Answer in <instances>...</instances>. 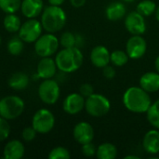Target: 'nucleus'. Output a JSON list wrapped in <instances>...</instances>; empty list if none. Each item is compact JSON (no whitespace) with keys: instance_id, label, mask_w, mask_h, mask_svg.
I'll use <instances>...</instances> for the list:
<instances>
[{"instance_id":"f257e3e1","label":"nucleus","mask_w":159,"mask_h":159,"mask_svg":"<svg viewBox=\"0 0 159 159\" xmlns=\"http://www.w3.org/2000/svg\"><path fill=\"white\" fill-rule=\"evenodd\" d=\"M122 102L125 108L134 114H146L152 104L150 93L145 91L140 86L128 88L122 97Z\"/></svg>"},{"instance_id":"f03ea898","label":"nucleus","mask_w":159,"mask_h":159,"mask_svg":"<svg viewBox=\"0 0 159 159\" xmlns=\"http://www.w3.org/2000/svg\"><path fill=\"white\" fill-rule=\"evenodd\" d=\"M83 61V53L77 47L63 48L58 52L55 58L58 69L64 74H71L77 71L82 66Z\"/></svg>"},{"instance_id":"7ed1b4c3","label":"nucleus","mask_w":159,"mask_h":159,"mask_svg":"<svg viewBox=\"0 0 159 159\" xmlns=\"http://www.w3.org/2000/svg\"><path fill=\"white\" fill-rule=\"evenodd\" d=\"M67 20L66 13L58 6L47 7L42 13L41 24L45 31L48 33H56L61 31Z\"/></svg>"},{"instance_id":"20e7f679","label":"nucleus","mask_w":159,"mask_h":159,"mask_svg":"<svg viewBox=\"0 0 159 159\" xmlns=\"http://www.w3.org/2000/svg\"><path fill=\"white\" fill-rule=\"evenodd\" d=\"M111 109V102L107 97L102 94L93 93L86 98L85 110L92 117H102L106 116Z\"/></svg>"},{"instance_id":"39448f33","label":"nucleus","mask_w":159,"mask_h":159,"mask_svg":"<svg viewBox=\"0 0 159 159\" xmlns=\"http://www.w3.org/2000/svg\"><path fill=\"white\" fill-rule=\"evenodd\" d=\"M24 110V102L18 96H7L0 100V116L7 120L19 117Z\"/></svg>"},{"instance_id":"423d86ee","label":"nucleus","mask_w":159,"mask_h":159,"mask_svg":"<svg viewBox=\"0 0 159 159\" xmlns=\"http://www.w3.org/2000/svg\"><path fill=\"white\" fill-rule=\"evenodd\" d=\"M60 41L56 35L52 33L41 34L40 37L35 41L34 44V50L36 54L41 57H51L55 54L59 48Z\"/></svg>"},{"instance_id":"0eeeda50","label":"nucleus","mask_w":159,"mask_h":159,"mask_svg":"<svg viewBox=\"0 0 159 159\" xmlns=\"http://www.w3.org/2000/svg\"><path fill=\"white\" fill-rule=\"evenodd\" d=\"M55 125L54 115L48 109L38 110L33 116L32 127L37 133L46 134L52 130Z\"/></svg>"},{"instance_id":"6e6552de","label":"nucleus","mask_w":159,"mask_h":159,"mask_svg":"<svg viewBox=\"0 0 159 159\" xmlns=\"http://www.w3.org/2000/svg\"><path fill=\"white\" fill-rule=\"evenodd\" d=\"M60 86L57 81L52 78L44 79V81L39 85L38 96L40 100L46 104H54L58 102L60 98Z\"/></svg>"},{"instance_id":"1a4fd4ad","label":"nucleus","mask_w":159,"mask_h":159,"mask_svg":"<svg viewBox=\"0 0 159 159\" xmlns=\"http://www.w3.org/2000/svg\"><path fill=\"white\" fill-rule=\"evenodd\" d=\"M42 24L41 21H38L35 19H29L24 23L21 24L19 30L20 38L26 43L35 42L42 34Z\"/></svg>"},{"instance_id":"9d476101","label":"nucleus","mask_w":159,"mask_h":159,"mask_svg":"<svg viewBox=\"0 0 159 159\" xmlns=\"http://www.w3.org/2000/svg\"><path fill=\"white\" fill-rule=\"evenodd\" d=\"M147 51V43L143 35L133 34L126 43V52L131 60L143 58Z\"/></svg>"},{"instance_id":"9b49d317","label":"nucleus","mask_w":159,"mask_h":159,"mask_svg":"<svg viewBox=\"0 0 159 159\" xmlns=\"http://www.w3.org/2000/svg\"><path fill=\"white\" fill-rule=\"evenodd\" d=\"M124 24L127 31L133 34L143 35L146 32V21L145 18L141 15L138 11H131L124 18Z\"/></svg>"},{"instance_id":"f8f14e48","label":"nucleus","mask_w":159,"mask_h":159,"mask_svg":"<svg viewBox=\"0 0 159 159\" xmlns=\"http://www.w3.org/2000/svg\"><path fill=\"white\" fill-rule=\"evenodd\" d=\"M94 129L89 122L81 121L77 123L73 130V136L79 144L91 143L94 139Z\"/></svg>"},{"instance_id":"ddd939ff","label":"nucleus","mask_w":159,"mask_h":159,"mask_svg":"<svg viewBox=\"0 0 159 159\" xmlns=\"http://www.w3.org/2000/svg\"><path fill=\"white\" fill-rule=\"evenodd\" d=\"M86 98H84L80 93H71L69 94L62 102V109L68 115H76L85 109Z\"/></svg>"},{"instance_id":"4468645a","label":"nucleus","mask_w":159,"mask_h":159,"mask_svg":"<svg viewBox=\"0 0 159 159\" xmlns=\"http://www.w3.org/2000/svg\"><path fill=\"white\" fill-rule=\"evenodd\" d=\"M110 54L106 47L98 45L94 47L90 52V61L95 67L102 69L110 63Z\"/></svg>"},{"instance_id":"2eb2a0df","label":"nucleus","mask_w":159,"mask_h":159,"mask_svg":"<svg viewBox=\"0 0 159 159\" xmlns=\"http://www.w3.org/2000/svg\"><path fill=\"white\" fill-rule=\"evenodd\" d=\"M57 69L55 60L50 57H44L37 64V75L42 79H49L56 75Z\"/></svg>"},{"instance_id":"dca6fc26","label":"nucleus","mask_w":159,"mask_h":159,"mask_svg":"<svg viewBox=\"0 0 159 159\" xmlns=\"http://www.w3.org/2000/svg\"><path fill=\"white\" fill-rule=\"evenodd\" d=\"M143 147L144 151L150 155H157L159 153V129H154L147 131L143 139Z\"/></svg>"},{"instance_id":"f3484780","label":"nucleus","mask_w":159,"mask_h":159,"mask_svg":"<svg viewBox=\"0 0 159 159\" xmlns=\"http://www.w3.org/2000/svg\"><path fill=\"white\" fill-rule=\"evenodd\" d=\"M139 85L148 93H155L159 90V74L156 72L144 73L139 80Z\"/></svg>"},{"instance_id":"a211bd4d","label":"nucleus","mask_w":159,"mask_h":159,"mask_svg":"<svg viewBox=\"0 0 159 159\" xmlns=\"http://www.w3.org/2000/svg\"><path fill=\"white\" fill-rule=\"evenodd\" d=\"M127 15V7L122 1L110 3L105 8V16L111 21H118Z\"/></svg>"},{"instance_id":"6ab92c4d","label":"nucleus","mask_w":159,"mask_h":159,"mask_svg":"<svg viewBox=\"0 0 159 159\" xmlns=\"http://www.w3.org/2000/svg\"><path fill=\"white\" fill-rule=\"evenodd\" d=\"M43 7V0H22L20 8L23 16L28 19H33L42 12Z\"/></svg>"},{"instance_id":"aec40b11","label":"nucleus","mask_w":159,"mask_h":159,"mask_svg":"<svg viewBox=\"0 0 159 159\" xmlns=\"http://www.w3.org/2000/svg\"><path fill=\"white\" fill-rule=\"evenodd\" d=\"M25 149L23 144L18 141L13 140L6 144L3 151V158L5 159H20L24 155Z\"/></svg>"},{"instance_id":"412c9836","label":"nucleus","mask_w":159,"mask_h":159,"mask_svg":"<svg viewBox=\"0 0 159 159\" xmlns=\"http://www.w3.org/2000/svg\"><path fill=\"white\" fill-rule=\"evenodd\" d=\"M117 157V148L111 143H103L97 147L96 157L98 159H115Z\"/></svg>"},{"instance_id":"4be33fe9","label":"nucleus","mask_w":159,"mask_h":159,"mask_svg":"<svg viewBox=\"0 0 159 159\" xmlns=\"http://www.w3.org/2000/svg\"><path fill=\"white\" fill-rule=\"evenodd\" d=\"M29 77L24 73H15L8 79V86L15 90H21L27 88Z\"/></svg>"},{"instance_id":"5701e85b","label":"nucleus","mask_w":159,"mask_h":159,"mask_svg":"<svg viewBox=\"0 0 159 159\" xmlns=\"http://www.w3.org/2000/svg\"><path fill=\"white\" fill-rule=\"evenodd\" d=\"M3 24H4V28L9 32V33H17L19 32L20 26H21V22L20 18L15 15L14 13H8L3 20Z\"/></svg>"},{"instance_id":"b1692460","label":"nucleus","mask_w":159,"mask_h":159,"mask_svg":"<svg viewBox=\"0 0 159 159\" xmlns=\"http://www.w3.org/2000/svg\"><path fill=\"white\" fill-rule=\"evenodd\" d=\"M146 118L154 129H159V99L152 102L150 108L146 112Z\"/></svg>"},{"instance_id":"393cba45","label":"nucleus","mask_w":159,"mask_h":159,"mask_svg":"<svg viewBox=\"0 0 159 159\" xmlns=\"http://www.w3.org/2000/svg\"><path fill=\"white\" fill-rule=\"evenodd\" d=\"M157 4L153 0H143L141 1L136 7V11H138L141 15L145 17H150L151 15L155 14L157 9Z\"/></svg>"},{"instance_id":"a878e982","label":"nucleus","mask_w":159,"mask_h":159,"mask_svg":"<svg viewBox=\"0 0 159 159\" xmlns=\"http://www.w3.org/2000/svg\"><path fill=\"white\" fill-rule=\"evenodd\" d=\"M129 57L126 50H115L110 54V62L116 67H122L129 62Z\"/></svg>"},{"instance_id":"bb28decb","label":"nucleus","mask_w":159,"mask_h":159,"mask_svg":"<svg viewBox=\"0 0 159 159\" xmlns=\"http://www.w3.org/2000/svg\"><path fill=\"white\" fill-rule=\"evenodd\" d=\"M7 50L13 56L20 55L23 50V41L20 38V36H14L10 38L7 43Z\"/></svg>"},{"instance_id":"cd10ccee","label":"nucleus","mask_w":159,"mask_h":159,"mask_svg":"<svg viewBox=\"0 0 159 159\" xmlns=\"http://www.w3.org/2000/svg\"><path fill=\"white\" fill-rule=\"evenodd\" d=\"M20 6L21 0H0V8L7 14L17 12Z\"/></svg>"},{"instance_id":"c85d7f7f","label":"nucleus","mask_w":159,"mask_h":159,"mask_svg":"<svg viewBox=\"0 0 159 159\" xmlns=\"http://www.w3.org/2000/svg\"><path fill=\"white\" fill-rule=\"evenodd\" d=\"M60 45L62 48H73L76 47V35L71 32H64L60 37Z\"/></svg>"},{"instance_id":"c756f323","label":"nucleus","mask_w":159,"mask_h":159,"mask_svg":"<svg viewBox=\"0 0 159 159\" xmlns=\"http://www.w3.org/2000/svg\"><path fill=\"white\" fill-rule=\"evenodd\" d=\"M70 157H71V155L68 149L61 147V146L53 148L48 154L49 159H69Z\"/></svg>"},{"instance_id":"7c9ffc66","label":"nucleus","mask_w":159,"mask_h":159,"mask_svg":"<svg viewBox=\"0 0 159 159\" xmlns=\"http://www.w3.org/2000/svg\"><path fill=\"white\" fill-rule=\"evenodd\" d=\"M10 133V127L6 118L0 116V142L7 140Z\"/></svg>"},{"instance_id":"2f4dec72","label":"nucleus","mask_w":159,"mask_h":159,"mask_svg":"<svg viewBox=\"0 0 159 159\" xmlns=\"http://www.w3.org/2000/svg\"><path fill=\"white\" fill-rule=\"evenodd\" d=\"M82 154L87 157H92L94 156H96V151H97V147L91 143H88L85 144H82V148H81Z\"/></svg>"},{"instance_id":"473e14b6","label":"nucleus","mask_w":159,"mask_h":159,"mask_svg":"<svg viewBox=\"0 0 159 159\" xmlns=\"http://www.w3.org/2000/svg\"><path fill=\"white\" fill-rule=\"evenodd\" d=\"M36 130L33 128V127H27L25 128L23 130H22V133H21V136H22V139L26 142H31L33 141L35 136H36Z\"/></svg>"},{"instance_id":"72a5a7b5","label":"nucleus","mask_w":159,"mask_h":159,"mask_svg":"<svg viewBox=\"0 0 159 159\" xmlns=\"http://www.w3.org/2000/svg\"><path fill=\"white\" fill-rule=\"evenodd\" d=\"M79 93L84 98H88L94 93V88L89 83H84L79 88Z\"/></svg>"},{"instance_id":"f704fd0d","label":"nucleus","mask_w":159,"mask_h":159,"mask_svg":"<svg viewBox=\"0 0 159 159\" xmlns=\"http://www.w3.org/2000/svg\"><path fill=\"white\" fill-rule=\"evenodd\" d=\"M102 75H103V76L106 79H109V80L113 79L116 76V71L114 65L111 66V65L108 64L105 67H103L102 68Z\"/></svg>"},{"instance_id":"c9c22d12","label":"nucleus","mask_w":159,"mask_h":159,"mask_svg":"<svg viewBox=\"0 0 159 159\" xmlns=\"http://www.w3.org/2000/svg\"><path fill=\"white\" fill-rule=\"evenodd\" d=\"M87 0H70V3L71 5L74 7H83L85 4H86Z\"/></svg>"},{"instance_id":"e433bc0d","label":"nucleus","mask_w":159,"mask_h":159,"mask_svg":"<svg viewBox=\"0 0 159 159\" xmlns=\"http://www.w3.org/2000/svg\"><path fill=\"white\" fill-rule=\"evenodd\" d=\"M65 0H48V3L51 5V6H58V7H61L63 3H64Z\"/></svg>"},{"instance_id":"4c0bfd02","label":"nucleus","mask_w":159,"mask_h":159,"mask_svg":"<svg viewBox=\"0 0 159 159\" xmlns=\"http://www.w3.org/2000/svg\"><path fill=\"white\" fill-rule=\"evenodd\" d=\"M155 68H156V71L159 74V56L157 57V59L155 61Z\"/></svg>"},{"instance_id":"58836bf2","label":"nucleus","mask_w":159,"mask_h":159,"mask_svg":"<svg viewBox=\"0 0 159 159\" xmlns=\"http://www.w3.org/2000/svg\"><path fill=\"white\" fill-rule=\"evenodd\" d=\"M125 159H139L140 157H138V156H133V155H129V156H126Z\"/></svg>"},{"instance_id":"ea45409f","label":"nucleus","mask_w":159,"mask_h":159,"mask_svg":"<svg viewBox=\"0 0 159 159\" xmlns=\"http://www.w3.org/2000/svg\"><path fill=\"white\" fill-rule=\"evenodd\" d=\"M155 16H156V20L159 21V6L157 7V9L155 11Z\"/></svg>"},{"instance_id":"a19ab883","label":"nucleus","mask_w":159,"mask_h":159,"mask_svg":"<svg viewBox=\"0 0 159 159\" xmlns=\"http://www.w3.org/2000/svg\"><path fill=\"white\" fill-rule=\"evenodd\" d=\"M122 2L124 3H128V4H131V3H134L136 0H121Z\"/></svg>"},{"instance_id":"79ce46f5","label":"nucleus","mask_w":159,"mask_h":159,"mask_svg":"<svg viewBox=\"0 0 159 159\" xmlns=\"http://www.w3.org/2000/svg\"><path fill=\"white\" fill-rule=\"evenodd\" d=\"M0 45H1V37H0Z\"/></svg>"}]
</instances>
